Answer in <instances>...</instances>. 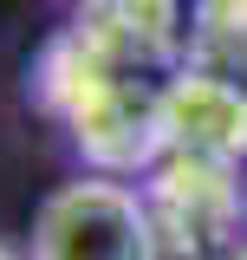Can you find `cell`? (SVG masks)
<instances>
[{"label":"cell","mask_w":247,"mask_h":260,"mask_svg":"<svg viewBox=\"0 0 247 260\" xmlns=\"http://www.w3.org/2000/svg\"><path fill=\"white\" fill-rule=\"evenodd\" d=\"M26 260H163V228L130 182L91 169L39 202Z\"/></svg>","instance_id":"1"},{"label":"cell","mask_w":247,"mask_h":260,"mask_svg":"<svg viewBox=\"0 0 247 260\" xmlns=\"http://www.w3.org/2000/svg\"><path fill=\"white\" fill-rule=\"evenodd\" d=\"M163 150L189 162L247 156V98L221 78H176L163 91Z\"/></svg>","instance_id":"2"},{"label":"cell","mask_w":247,"mask_h":260,"mask_svg":"<svg viewBox=\"0 0 247 260\" xmlns=\"http://www.w3.org/2000/svg\"><path fill=\"white\" fill-rule=\"evenodd\" d=\"M221 260H247V241H234V247H228V254H221Z\"/></svg>","instance_id":"3"},{"label":"cell","mask_w":247,"mask_h":260,"mask_svg":"<svg viewBox=\"0 0 247 260\" xmlns=\"http://www.w3.org/2000/svg\"><path fill=\"white\" fill-rule=\"evenodd\" d=\"M72 7H85V13H91V7H111V0H72Z\"/></svg>","instance_id":"4"},{"label":"cell","mask_w":247,"mask_h":260,"mask_svg":"<svg viewBox=\"0 0 247 260\" xmlns=\"http://www.w3.org/2000/svg\"><path fill=\"white\" fill-rule=\"evenodd\" d=\"M0 260H26V254H13V247H7V241H0Z\"/></svg>","instance_id":"5"}]
</instances>
